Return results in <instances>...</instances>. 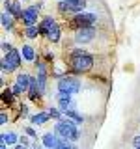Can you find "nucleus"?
<instances>
[{
	"mask_svg": "<svg viewBox=\"0 0 140 149\" xmlns=\"http://www.w3.org/2000/svg\"><path fill=\"white\" fill-rule=\"evenodd\" d=\"M54 132L58 134L60 138L69 140V142H77L80 138V130H78V125L73 123L71 119H62L54 123Z\"/></svg>",
	"mask_w": 140,
	"mask_h": 149,
	"instance_id": "f257e3e1",
	"label": "nucleus"
},
{
	"mask_svg": "<svg viewBox=\"0 0 140 149\" xmlns=\"http://www.w3.org/2000/svg\"><path fill=\"white\" fill-rule=\"evenodd\" d=\"M22 62H24V60H22L21 50H17V49L9 50L8 54H4V56H2V74L17 71V69L21 67V63H22Z\"/></svg>",
	"mask_w": 140,
	"mask_h": 149,
	"instance_id": "f03ea898",
	"label": "nucleus"
},
{
	"mask_svg": "<svg viewBox=\"0 0 140 149\" xmlns=\"http://www.w3.org/2000/svg\"><path fill=\"white\" fill-rule=\"evenodd\" d=\"M80 80H78V77H75V74H65L64 78H60L58 80V93H69V95H73V93H78L80 91Z\"/></svg>",
	"mask_w": 140,
	"mask_h": 149,
	"instance_id": "7ed1b4c3",
	"label": "nucleus"
},
{
	"mask_svg": "<svg viewBox=\"0 0 140 149\" xmlns=\"http://www.w3.org/2000/svg\"><path fill=\"white\" fill-rule=\"evenodd\" d=\"M92 67H93V56H92V54H84V56L71 58V71H73L75 74L88 73Z\"/></svg>",
	"mask_w": 140,
	"mask_h": 149,
	"instance_id": "20e7f679",
	"label": "nucleus"
},
{
	"mask_svg": "<svg viewBox=\"0 0 140 149\" xmlns=\"http://www.w3.org/2000/svg\"><path fill=\"white\" fill-rule=\"evenodd\" d=\"M84 8H86V0H60L58 2V11L60 13L77 15V13L84 11Z\"/></svg>",
	"mask_w": 140,
	"mask_h": 149,
	"instance_id": "39448f33",
	"label": "nucleus"
},
{
	"mask_svg": "<svg viewBox=\"0 0 140 149\" xmlns=\"http://www.w3.org/2000/svg\"><path fill=\"white\" fill-rule=\"evenodd\" d=\"M97 22V15L95 13H88V11H82V13H77L73 15L71 19V26L80 30V28H90Z\"/></svg>",
	"mask_w": 140,
	"mask_h": 149,
	"instance_id": "423d86ee",
	"label": "nucleus"
},
{
	"mask_svg": "<svg viewBox=\"0 0 140 149\" xmlns=\"http://www.w3.org/2000/svg\"><path fill=\"white\" fill-rule=\"evenodd\" d=\"M93 39H95V28H93V26L75 30V43H77V45H88Z\"/></svg>",
	"mask_w": 140,
	"mask_h": 149,
	"instance_id": "0eeeda50",
	"label": "nucleus"
},
{
	"mask_svg": "<svg viewBox=\"0 0 140 149\" xmlns=\"http://www.w3.org/2000/svg\"><path fill=\"white\" fill-rule=\"evenodd\" d=\"M4 11H8L9 15L22 21V11L24 9L21 8V0H4Z\"/></svg>",
	"mask_w": 140,
	"mask_h": 149,
	"instance_id": "6e6552de",
	"label": "nucleus"
},
{
	"mask_svg": "<svg viewBox=\"0 0 140 149\" xmlns=\"http://www.w3.org/2000/svg\"><path fill=\"white\" fill-rule=\"evenodd\" d=\"M37 15H39V6H28L22 11V22L24 26H34L37 22Z\"/></svg>",
	"mask_w": 140,
	"mask_h": 149,
	"instance_id": "1a4fd4ad",
	"label": "nucleus"
},
{
	"mask_svg": "<svg viewBox=\"0 0 140 149\" xmlns=\"http://www.w3.org/2000/svg\"><path fill=\"white\" fill-rule=\"evenodd\" d=\"M41 143L45 146V149H56V146L60 143V136L54 132V130L45 132L43 136H41Z\"/></svg>",
	"mask_w": 140,
	"mask_h": 149,
	"instance_id": "9d476101",
	"label": "nucleus"
},
{
	"mask_svg": "<svg viewBox=\"0 0 140 149\" xmlns=\"http://www.w3.org/2000/svg\"><path fill=\"white\" fill-rule=\"evenodd\" d=\"M49 119H52L49 112H37V114L30 116V125L32 127H41V125H45Z\"/></svg>",
	"mask_w": 140,
	"mask_h": 149,
	"instance_id": "9b49d317",
	"label": "nucleus"
},
{
	"mask_svg": "<svg viewBox=\"0 0 140 149\" xmlns=\"http://www.w3.org/2000/svg\"><path fill=\"white\" fill-rule=\"evenodd\" d=\"M54 24H56V22H54L52 15H49V17L41 19V21H39V24H37V26H39V34H41V36H47V34L50 32V28H52Z\"/></svg>",
	"mask_w": 140,
	"mask_h": 149,
	"instance_id": "f8f14e48",
	"label": "nucleus"
},
{
	"mask_svg": "<svg viewBox=\"0 0 140 149\" xmlns=\"http://www.w3.org/2000/svg\"><path fill=\"white\" fill-rule=\"evenodd\" d=\"M0 140H2V142H6L9 147H13V146H17V142H19L21 138H19V134L13 132V130H4L2 136H0Z\"/></svg>",
	"mask_w": 140,
	"mask_h": 149,
	"instance_id": "ddd939ff",
	"label": "nucleus"
},
{
	"mask_svg": "<svg viewBox=\"0 0 140 149\" xmlns=\"http://www.w3.org/2000/svg\"><path fill=\"white\" fill-rule=\"evenodd\" d=\"M28 99L30 101H36V99H39L43 93H41L39 90V86H37V78H32V84H30V88H28Z\"/></svg>",
	"mask_w": 140,
	"mask_h": 149,
	"instance_id": "4468645a",
	"label": "nucleus"
},
{
	"mask_svg": "<svg viewBox=\"0 0 140 149\" xmlns=\"http://www.w3.org/2000/svg\"><path fill=\"white\" fill-rule=\"evenodd\" d=\"M15 82L19 84V86H22V90H24V91H28V88H30V84H32V77H30V74H28V73L21 71V73L17 74Z\"/></svg>",
	"mask_w": 140,
	"mask_h": 149,
	"instance_id": "2eb2a0df",
	"label": "nucleus"
},
{
	"mask_svg": "<svg viewBox=\"0 0 140 149\" xmlns=\"http://www.w3.org/2000/svg\"><path fill=\"white\" fill-rule=\"evenodd\" d=\"M13 19H15V17L9 15L8 11H2V15H0V21H2V28H4V30H8V32L13 30V26H15Z\"/></svg>",
	"mask_w": 140,
	"mask_h": 149,
	"instance_id": "dca6fc26",
	"label": "nucleus"
},
{
	"mask_svg": "<svg viewBox=\"0 0 140 149\" xmlns=\"http://www.w3.org/2000/svg\"><path fill=\"white\" fill-rule=\"evenodd\" d=\"M21 54H22V60H24V62H36V50H34L32 45H22Z\"/></svg>",
	"mask_w": 140,
	"mask_h": 149,
	"instance_id": "f3484780",
	"label": "nucleus"
},
{
	"mask_svg": "<svg viewBox=\"0 0 140 149\" xmlns=\"http://www.w3.org/2000/svg\"><path fill=\"white\" fill-rule=\"evenodd\" d=\"M64 116H65L67 119H71L73 123H77V125H82V121H84V118H82V116L78 114V112L75 110V108H69V110H65V112H64Z\"/></svg>",
	"mask_w": 140,
	"mask_h": 149,
	"instance_id": "a211bd4d",
	"label": "nucleus"
},
{
	"mask_svg": "<svg viewBox=\"0 0 140 149\" xmlns=\"http://www.w3.org/2000/svg\"><path fill=\"white\" fill-rule=\"evenodd\" d=\"M60 37H62V30H60L58 24H54L50 28V32L47 34V39H49L50 43H60Z\"/></svg>",
	"mask_w": 140,
	"mask_h": 149,
	"instance_id": "6ab92c4d",
	"label": "nucleus"
},
{
	"mask_svg": "<svg viewBox=\"0 0 140 149\" xmlns=\"http://www.w3.org/2000/svg\"><path fill=\"white\" fill-rule=\"evenodd\" d=\"M24 36L28 37V39H36L37 36H39V26H26L24 28Z\"/></svg>",
	"mask_w": 140,
	"mask_h": 149,
	"instance_id": "aec40b11",
	"label": "nucleus"
},
{
	"mask_svg": "<svg viewBox=\"0 0 140 149\" xmlns=\"http://www.w3.org/2000/svg\"><path fill=\"white\" fill-rule=\"evenodd\" d=\"M56 149H78V146L75 142H69V140L60 138V143L56 146Z\"/></svg>",
	"mask_w": 140,
	"mask_h": 149,
	"instance_id": "412c9836",
	"label": "nucleus"
},
{
	"mask_svg": "<svg viewBox=\"0 0 140 149\" xmlns=\"http://www.w3.org/2000/svg\"><path fill=\"white\" fill-rule=\"evenodd\" d=\"M49 114H50V118L56 119V121H62L64 119V112L60 110V108H56V106H50V108H49Z\"/></svg>",
	"mask_w": 140,
	"mask_h": 149,
	"instance_id": "4be33fe9",
	"label": "nucleus"
},
{
	"mask_svg": "<svg viewBox=\"0 0 140 149\" xmlns=\"http://www.w3.org/2000/svg\"><path fill=\"white\" fill-rule=\"evenodd\" d=\"M37 86H39L41 93H45V88H47V73H37Z\"/></svg>",
	"mask_w": 140,
	"mask_h": 149,
	"instance_id": "5701e85b",
	"label": "nucleus"
},
{
	"mask_svg": "<svg viewBox=\"0 0 140 149\" xmlns=\"http://www.w3.org/2000/svg\"><path fill=\"white\" fill-rule=\"evenodd\" d=\"M13 91H11V88H8V90H4L2 91V101L4 102H8V104H11V101H13Z\"/></svg>",
	"mask_w": 140,
	"mask_h": 149,
	"instance_id": "b1692460",
	"label": "nucleus"
},
{
	"mask_svg": "<svg viewBox=\"0 0 140 149\" xmlns=\"http://www.w3.org/2000/svg\"><path fill=\"white\" fill-rule=\"evenodd\" d=\"M22 130H24V134H28V136H30L32 140H36V138H37V130L32 127V125H26V127L22 129Z\"/></svg>",
	"mask_w": 140,
	"mask_h": 149,
	"instance_id": "393cba45",
	"label": "nucleus"
},
{
	"mask_svg": "<svg viewBox=\"0 0 140 149\" xmlns=\"http://www.w3.org/2000/svg\"><path fill=\"white\" fill-rule=\"evenodd\" d=\"M84 54H88L84 49H73L71 52H69V56H71V58H77V56H84Z\"/></svg>",
	"mask_w": 140,
	"mask_h": 149,
	"instance_id": "a878e982",
	"label": "nucleus"
},
{
	"mask_svg": "<svg viewBox=\"0 0 140 149\" xmlns=\"http://www.w3.org/2000/svg\"><path fill=\"white\" fill-rule=\"evenodd\" d=\"M11 91H13V95H21V93H24V90H22V86H19V84L15 82V84H13V86H11Z\"/></svg>",
	"mask_w": 140,
	"mask_h": 149,
	"instance_id": "bb28decb",
	"label": "nucleus"
},
{
	"mask_svg": "<svg viewBox=\"0 0 140 149\" xmlns=\"http://www.w3.org/2000/svg\"><path fill=\"white\" fill-rule=\"evenodd\" d=\"M30 140H32V138L28 136V134H22L19 142H21V143H22V146H24V147H30V146H32V143H30Z\"/></svg>",
	"mask_w": 140,
	"mask_h": 149,
	"instance_id": "cd10ccee",
	"label": "nucleus"
},
{
	"mask_svg": "<svg viewBox=\"0 0 140 149\" xmlns=\"http://www.w3.org/2000/svg\"><path fill=\"white\" fill-rule=\"evenodd\" d=\"M9 50H13V47H11V43H9V41L4 39V41H2V52H4V54H8Z\"/></svg>",
	"mask_w": 140,
	"mask_h": 149,
	"instance_id": "c85d7f7f",
	"label": "nucleus"
},
{
	"mask_svg": "<svg viewBox=\"0 0 140 149\" xmlns=\"http://www.w3.org/2000/svg\"><path fill=\"white\" fill-rule=\"evenodd\" d=\"M9 121V118H8V114L6 112H2V114H0V125H6Z\"/></svg>",
	"mask_w": 140,
	"mask_h": 149,
	"instance_id": "c756f323",
	"label": "nucleus"
},
{
	"mask_svg": "<svg viewBox=\"0 0 140 149\" xmlns=\"http://www.w3.org/2000/svg\"><path fill=\"white\" fill-rule=\"evenodd\" d=\"M133 147H134V149H140V134L133 138Z\"/></svg>",
	"mask_w": 140,
	"mask_h": 149,
	"instance_id": "7c9ffc66",
	"label": "nucleus"
},
{
	"mask_svg": "<svg viewBox=\"0 0 140 149\" xmlns=\"http://www.w3.org/2000/svg\"><path fill=\"white\" fill-rule=\"evenodd\" d=\"M21 114L24 116V118L28 116V108H26V104H22V106H21Z\"/></svg>",
	"mask_w": 140,
	"mask_h": 149,
	"instance_id": "2f4dec72",
	"label": "nucleus"
},
{
	"mask_svg": "<svg viewBox=\"0 0 140 149\" xmlns=\"http://www.w3.org/2000/svg\"><path fill=\"white\" fill-rule=\"evenodd\" d=\"M11 149H28V147H24V146H22V143H17V146H13Z\"/></svg>",
	"mask_w": 140,
	"mask_h": 149,
	"instance_id": "473e14b6",
	"label": "nucleus"
},
{
	"mask_svg": "<svg viewBox=\"0 0 140 149\" xmlns=\"http://www.w3.org/2000/svg\"><path fill=\"white\" fill-rule=\"evenodd\" d=\"M22 2H28V0H22Z\"/></svg>",
	"mask_w": 140,
	"mask_h": 149,
	"instance_id": "72a5a7b5",
	"label": "nucleus"
},
{
	"mask_svg": "<svg viewBox=\"0 0 140 149\" xmlns=\"http://www.w3.org/2000/svg\"><path fill=\"white\" fill-rule=\"evenodd\" d=\"M58 2H60V0H58Z\"/></svg>",
	"mask_w": 140,
	"mask_h": 149,
	"instance_id": "f704fd0d",
	"label": "nucleus"
}]
</instances>
